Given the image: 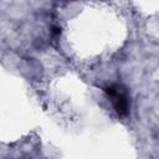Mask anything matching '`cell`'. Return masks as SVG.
<instances>
[{"label":"cell","instance_id":"cell-1","mask_svg":"<svg viewBox=\"0 0 159 159\" xmlns=\"http://www.w3.org/2000/svg\"><path fill=\"white\" fill-rule=\"evenodd\" d=\"M104 93L111 99L117 114L119 117H126L129 112V101L124 89L117 84H112L104 87Z\"/></svg>","mask_w":159,"mask_h":159}]
</instances>
